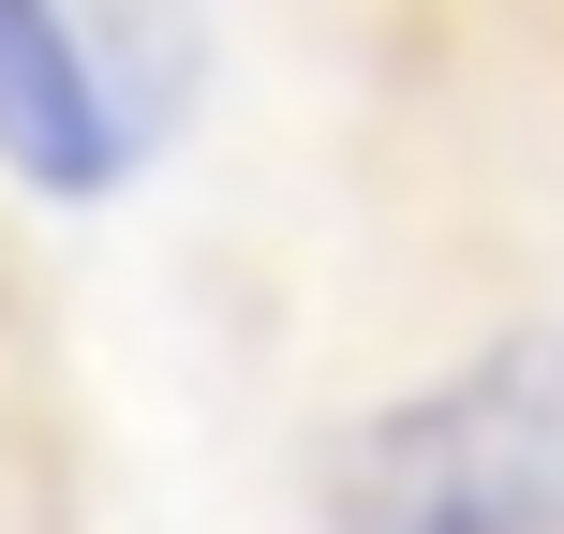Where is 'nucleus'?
Instances as JSON below:
<instances>
[{
    "label": "nucleus",
    "mask_w": 564,
    "mask_h": 534,
    "mask_svg": "<svg viewBox=\"0 0 564 534\" xmlns=\"http://www.w3.org/2000/svg\"><path fill=\"white\" fill-rule=\"evenodd\" d=\"M327 534H564V312L387 386L312 460Z\"/></svg>",
    "instance_id": "1"
},
{
    "label": "nucleus",
    "mask_w": 564,
    "mask_h": 534,
    "mask_svg": "<svg viewBox=\"0 0 564 534\" xmlns=\"http://www.w3.org/2000/svg\"><path fill=\"white\" fill-rule=\"evenodd\" d=\"M149 149L164 134L134 119L89 0H0V178L45 208H105Z\"/></svg>",
    "instance_id": "2"
}]
</instances>
